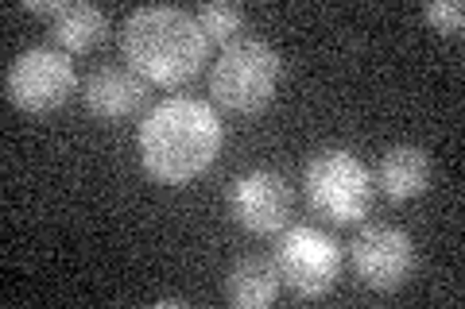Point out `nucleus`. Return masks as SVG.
Masks as SVG:
<instances>
[{
    "label": "nucleus",
    "mask_w": 465,
    "mask_h": 309,
    "mask_svg": "<svg viewBox=\"0 0 465 309\" xmlns=\"http://www.w3.org/2000/svg\"><path fill=\"white\" fill-rule=\"evenodd\" d=\"M121 51L148 85H183L206 63L210 39L198 16L171 5L136 8L121 27Z\"/></svg>",
    "instance_id": "nucleus-2"
},
{
    "label": "nucleus",
    "mask_w": 465,
    "mask_h": 309,
    "mask_svg": "<svg viewBox=\"0 0 465 309\" xmlns=\"http://www.w3.org/2000/svg\"><path fill=\"white\" fill-rule=\"evenodd\" d=\"M376 186L384 189L391 201H407V198H419L423 189L430 186V155L415 143H396L388 147L376 163Z\"/></svg>",
    "instance_id": "nucleus-10"
},
{
    "label": "nucleus",
    "mask_w": 465,
    "mask_h": 309,
    "mask_svg": "<svg viewBox=\"0 0 465 309\" xmlns=\"http://www.w3.org/2000/svg\"><path fill=\"white\" fill-rule=\"evenodd\" d=\"M275 267H280V283L291 286L299 298H322L333 290L341 271V244L330 237L326 228L295 225L283 228L275 240Z\"/></svg>",
    "instance_id": "nucleus-5"
},
{
    "label": "nucleus",
    "mask_w": 465,
    "mask_h": 309,
    "mask_svg": "<svg viewBox=\"0 0 465 309\" xmlns=\"http://www.w3.org/2000/svg\"><path fill=\"white\" fill-rule=\"evenodd\" d=\"M198 27L206 32V39L232 43V39H237V32L244 27V8L222 5V0H213V5H202L198 8Z\"/></svg>",
    "instance_id": "nucleus-13"
},
{
    "label": "nucleus",
    "mask_w": 465,
    "mask_h": 309,
    "mask_svg": "<svg viewBox=\"0 0 465 309\" xmlns=\"http://www.w3.org/2000/svg\"><path fill=\"white\" fill-rule=\"evenodd\" d=\"M283 58L264 39H232L210 66V93L229 112H260L275 97Z\"/></svg>",
    "instance_id": "nucleus-3"
},
{
    "label": "nucleus",
    "mask_w": 465,
    "mask_h": 309,
    "mask_svg": "<svg viewBox=\"0 0 465 309\" xmlns=\"http://www.w3.org/2000/svg\"><path fill=\"white\" fill-rule=\"evenodd\" d=\"M357 278L369 290H400L415 271V244L396 225H369L349 247Z\"/></svg>",
    "instance_id": "nucleus-7"
},
{
    "label": "nucleus",
    "mask_w": 465,
    "mask_h": 309,
    "mask_svg": "<svg viewBox=\"0 0 465 309\" xmlns=\"http://www.w3.org/2000/svg\"><path fill=\"white\" fill-rule=\"evenodd\" d=\"M109 32V20L105 12H101L97 5H85V0H78V5H63L51 16V35L58 47L74 51V54H85L94 51L101 39H105Z\"/></svg>",
    "instance_id": "nucleus-12"
},
{
    "label": "nucleus",
    "mask_w": 465,
    "mask_h": 309,
    "mask_svg": "<svg viewBox=\"0 0 465 309\" xmlns=\"http://www.w3.org/2000/svg\"><path fill=\"white\" fill-rule=\"evenodd\" d=\"M302 189H307V201L322 217H330L333 225L361 220L372 209L376 198L369 167L353 151H341V147H326V151L311 155L307 170H302Z\"/></svg>",
    "instance_id": "nucleus-4"
},
{
    "label": "nucleus",
    "mask_w": 465,
    "mask_h": 309,
    "mask_svg": "<svg viewBox=\"0 0 465 309\" xmlns=\"http://www.w3.org/2000/svg\"><path fill=\"white\" fill-rule=\"evenodd\" d=\"M280 294V267L272 256H241L225 271V298L237 309H264Z\"/></svg>",
    "instance_id": "nucleus-11"
},
{
    "label": "nucleus",
    "mask_w": 465,
    "mask_h": 309,
    "mask_svg": "<svg viewBox=\"0 0 465 309\" xmlns=\"http://www.w3.org/2000/svg\"><path fill=\"white\" fill-rule=\"evenodd\" d=\"M222 121L206 101L167 97L140 121V163L155 182L183 186L222 155Z\"/></svg>",
    "instance_id": "nucleus-1"
},
{
    "label": "nucleus",
    "mask_w": 465,
    "mask_h": 309,
    "mask_svg": "<svg viewBox=\"0 0 465 309\" xmlns=\"http://www.w3.org/2000/svg\"><path fill=\"white\" fill-rule=\"evenodd\" d=\"M143 97H148V82L124 66H101L82 85V101L97 121H124V116L140 112Z\"/></svg>",
    "instance_id": "nucleus-9"
},
{
    "label": "nucleus",
    "mask_w": 465,
    "mask_h": 309,
    "mask_svg": "<svg viewBox=\"0 0 465 309\" xmlns=\"http://www.w3.org/2000/svg\"><path fill=\"white\" fill-rule=\"evenodd\" d=\"M24 8H27V12H39V16H54V12L63 8V5H58V0H27Z\"/></svg>",
    "instance_id": "nucleus-15"
},
{
    "label": "nucleus",
    "mask_w": 465,
    "mask_h": 309,
    "mask_svg": "<svg viewBox=\"0 0 465 309\" xmlns=\"http://www.w3.org/2000/svg\"><path fill=\"white\" fill-rule=\"evenodd\" d=\"M423 16H427V24H434L446 35H458L465 27V8L458 5V0H430V5L423 8Z\"/></svg>",
    "instance_id": "nucleus-14"
},
{
    "label": "nucleus",
    "mask_w": 465,
    "mask_h": 309,
    "mask_svg": "<svg viewBox=\"0 0 465 309\" xmlns=\"http://www.w3.org/2000/svg\"><path fill=\"white\" fill-rule=\"evenodd\" d=\"M78 85L74 63L66 51L51 47H27L24 54L12 58L5 73V97L24 112H51L66 105Z\"/></svg>",
    "instance_id": "nucleus-6"
},
{
    "label": "nucleus",
    "mask_w": 465,
    "mask_h": 309,
    "mask_svg": "<svg viewBox=\"0 0 465 309\" xmlns=\"http://www.w3.org/2000/svg\"><path fill=\"white\" fill-rule=\"evenodd\" d=\"M229 217L241 228L268 237V232H283L291 217V186L283 174L275 170H249L229 186Z\"/></svg>",
    "instance_id": "nucleus-8"
}]
</instances>
